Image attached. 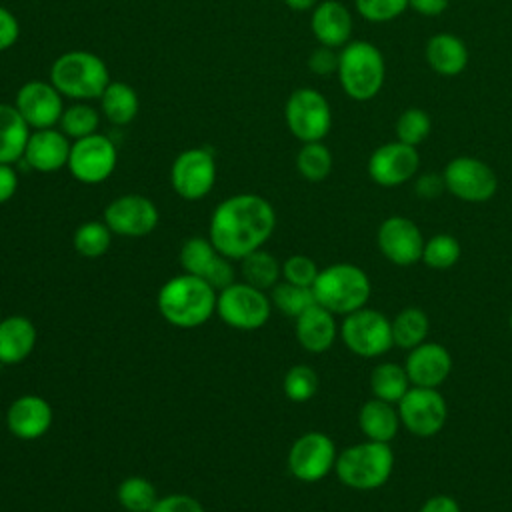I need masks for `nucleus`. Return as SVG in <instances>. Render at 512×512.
<instances>
[{"label":"nucleus","instance_id":"nucleus-47","mask_svg":"<svg viewBox=\"0 0 512 512\" xmlns=\"http://www.w3.org/2000/svg\"><path fill=\"white\" fill-rule=\"evenodd\" d=\"M446 190V184H444V176L442 174H436V172H426V174H420L414 182V192L416 196L424 198V200H434L438 198L442 192Z\"/></svg>","mask_w":512,"mask_h":512},{"label":"nucleus","instance_id":"nucleus-34","mask_svg":"<svg viewBox=\"0 0 512 512\" xmlns=\"http://www.w3.org/2000/svg\"><path fill=\"white\" fill-rule=\"evenodd\" d=\"M116 498L126 512H150L158 494L150 480L142 476H128L118 484Z\"/></svg>","mask_w":512,"mask_h":512},{"label":"nucleus","instance_id":"nucleus-49","mask_svg":"<svg viewBox=\"0 0 512 512\" xmlns=\"http://www.w3.org/2000/svg\"><path fill=\"white\" fill-rule=\"evenodd\" d=\"M418 512H462L460 504L456 502V498L448 496V494H436L430 496L428 500H424V504L420 506Z\"/></svg>","mask_w":512,"mask_h":512},{"label":"nucleus","instance_id":"nucleus-31","mask_svg":"<svg viewBox=\"0 0 512 512\" xmlns=\"http://www.w3.org/2000/svg\"><path fill=\"white\" fill-rule=\"evenodd\" d=\"M242 280L260 290H270L280 282L282 264L266 250L258 248L240 260Z\"/></svg>","mask_w":512,"mask_h":512},{"label":"nucleus","instance_id":"nucleus-8","mask_svg":"<svg viewBox=\"0 0 512 512\" xmlns=\"http://www.w3.org/2000/svg\"><path fill=\"white\" fill-rule=\"evenodd\" d=\"M344 346L360 358H378L392 346V320L374 308H360L344 316L340 324Z\"/></svg>","mask_w":512,"mask_h":512},{"label":"nucleus","instance_id":"nucleus-51","mask_svg":"<svg viewBox=\"0 0 512 512\" xmlns=\"http://www.w3.org/2000/svg\"><path fill=\"white\" fill-rule=\"evenodd\" d=\"M320 0H284V4L294 12H306L318 6Z\"/></svg>","mask_w":512,"mask_h":512},{"label":"nucleus","instance_id":"nucleus-48","mask_svg":"<svg viewBox=\"0 0 512 512\" xmlns=\"http://www.w3.org/2000/svg\"><path fill=\"white\" fill-rule=\"evenodd\" d=\"M18 190V174L14 164H0V204H6Z\"/></svg>","mask_w":512,"mask_h":512},{"label":"nucleus","instance_id":"nucleus-13","mask_svg":"<svg viewBox=\"0 0 512 512\" xmlns=\"http://www.w3.org/2000/svg\"><path fill=\"white\" fill-rule=\"evenodd\" d=\"M446 190L464 202H488L498 190L496 172L474 156H456L452 158L444 172Z\"/></svg>","mask_w":512,"mask_h":512},{"label":"nucleus","instance_id":"nucleus-33","mask_svg":"<svg viewBox=\"0 0 512 512\" xmlns=\"http://www.w3.org/2000/svg\"><path fill=\"white\" fill-rule=\"evenodd\" d=\"M110 242H112V232L104 220L102 222L100 220L82 222L72 236L74 250L84 258L104 256L110 248Z\"/></svg>","mask_w":512,"mask_h":512},{"label":"nucleus","instance_id":"nucleus-29","mask_svg":"<svg viewBox=\"0 0 512 512\" xmlns=\"http://www.w3.org/2000/svg\"><path fill=\"white\" fill-rule=\"evenodd\" d=\"M410 380L404 370V364L380 362L370 372V390L372 396L390 404H398L402 396L410 390Z\"/></svg>","mask_w":512,"mask_h":512},{"label":"nucleus","instance_id":"nucleus-21","mask_svg":"<svg viewBox=\"0 0 512 512\" xmlns=\"http://www.w3.org/2000/svg\"><path fill=\"white\" fill-rule=\"evenodd\" d=\"M72 142L70 138L56 128L32 130L22 160L36 172H56L68 166Z\"/></svg>","mask_w":512,"mask_h":512},{"label":"nucleus","instance_id":"nucleus-5","mask_svg":"<svg viewBox=\"0 0 512 512\" xmlns=\"http://www.w3.org/2000/svg\"><path fill=\"white\" fill-rule=\"evenodd\" d=\"M394 470V452L386 442L364 440L338 452L334 472L338 480L360 492L376 490L388 482Z\"/></svg>","mask_w":512,"mask_h":512},{"label":"nucleus","instance_id":"nucleus-3","mask_svg":"<svg viewBox=\"0 0 512 512\" xmlns=\"http://www.w3.org/2000/svg\"><path fill=\"white\" fill-rule=\"evenodd\" d=\"M48 80L62 96L74 102H86L102 96L110 84V72L98 54L88 50H70L52 62Z\"/></svg>","mask_w":512,"mask_h":512},{"label":"nucleus","instance_id":"nucleus-40","mask_svg":"<svg viewBox=\"0 0 512 512\" xmlns=\"http://www.w3.org/2000/svg\"><path fill=\"white\" fill-rule=\"evenodd\" d=\"M432 132V118L422 108H406L396 120V140L418 146Z\"/></svg>","mask_w":512,"mask_h":512},{"label":"nucleus","instance_id":"nucleus-50","mask_svg":"<svg viewBox=\"0 0 512 512\" xmlns=\"http://www.w3.org/2000/svg\"><path fill=\"white\" fill-rule=\"evenodd\" d=\"M448 4L450 0H408V8L422 16H440Z\"/></svg>","mask_w":512,"mask_h":512},{"label":"nucleus","instance_id":"nucleus-30","mask_svg":"<svg viewBox=\"0 0 512 512\" xmlns=\"http://www.w3.org/2000/svg\"><path fill=\"white\" fill-rule=\"evenodd\" d=\"M430 330L428 314L418 306H408L392 318V340L402 350H412L426 342Z\"/></svg>","mask_w":512,"mask_h":512},{"label":"nucleus","instance_id":"nucleus-22","mask_svg":"<svg viewBox=\"0 0 512 512\" xmlns=\"http://www.w3.org/2000/svg\"><path fill=\"white\" fill-rule=\"evenodd\" d=\"M296 320V340L310 354H322L330 350L340 336V326L336 324V316L320 304H312L306 308Z\"/></svg>","mask_w":512,"mask_h":512},{"label":"nucleus","instance_id":"nucleus-17","mask_svg":"<svg viewBox=\"0 0 512 512\" xmlns=\"http://www.w3.org/2000/svg\"><path fill=\"white\" fill-rule=\"evenodd\" d=\"M62 94L50 80H28L18 92L14 106L32 130L54 128L64 112Z\"/></svg>","mask_w":512,"mask_h":512},{"label":"nucleus","instance_id":"nucleus-27","mask_svg":"<svg viewBox=\"0 0 512 512\" xmlns=\"http://www.w3.org/2000/svg\"><path fill=\"white\" fill-rule=\"evenodd\" d=\"M32 128L14 104H0V164L22 160Z\"/></svg>","mask_w":512,"mask_h":512},{"label":"nucleus","instance_id":"nucleus-46","mask_svg":"<svg viewBox=\"0 0 512 512\" xmlns=\"http://www.w3.org/2000/svg\"><path fill=\"white\" fill-rule=\"evenodd\" d=\"M20 38L18 18L4 6H0V52L12 48Z\"/></svg>","mask_w":512,"mask_h":512},{"label":"nucleus","instance_id":"nucleus-37","mask_svg":"<svg viewBox=\"0 0 512 512\" xmlns=\"http://www.w3.org/2000/svg\"><path fill=\"white\" fill-rule=\"evenodd\" d=\"M58 124H60V130L68 138L78 140V138H84V136H90V134L98 132L100 112L96 108H92L90 104H86V102H74L72 106L64 108L62 118H60Z\"/></svg>","mask_w":512,"mask_h":512},{"label":"nucleus","instance_id":"nucleus-38","mask_svg":"<svg viewBox=\"0 0 512 512\" xmlns=\"http://www.w3.org/2000/svg\"><path fill=\"white\" fill-rule=\"evenodd\" d=\"M460 256H462V246L452 234L442 232L424 240L422 262L432 270H448L460 260Z\"/></svg>","mask_w":512,"mask_h":512},{"label":"nucleus","instance_id":"nucleus-7","mask_svg":"<svg viewBox=\"0 0 512 512\" xmlns=\"http://www.w3.org/2000/svg\"><path fill=\"white\" fill-rule=\"evenodd\" d=\"M216 314L230 328L252 332L262 328L272 314L270 294L248 282H232L216 296Z\"/></svg>","mask_w":512,"mask_h":512},{"label":"nucleus","instance_id":"nucleus-18","mask_svg":"<svg viewBox=\"0 0 512 512\" xmlns=\"http://www.w3.org/2000/svg\"><path fill=\"white\" fill-rule=\"evenodd\" d=\"M420 168V154L416 146L400 140L378 146L368 158V176L384 188L400 186L416 176Z\"/></svg>","mask_w":512,"mask_h":512},{"label":"nucleus","instance_id":"nucleus-23","mask_svg":"<svg viewBox=\"0 0 512 512\" xmlns=\"http://www.w3.org/2000/svg\"><path fill=\"white\" fill-rule=\"evenodd\" d=\"M310 28L318 44L342 48L352 38V14L340 0H324L312 10Z\"/></svg>","mask_w":512,"mask_h":512},{"label":"nucleus","instance_id":"nucleus-1","mask_svg":"<svg viewBox=\"0 0 512 512\" xmlns=\"http://www.w3.org/2000/svg\"><path fill=\"white\" fill-rule=\"evenodd\" d=\"M276 228L274 206L260 194L242 192L222 200L208 224V238L214 248L230 258L242 260L262 248Z\"/></svg>","mask_w":512,"mask_h":512},{"label":"nucleus","instance_id":"nucleus-16","mask_svg":"<svg viewBox=\"0 0 512 512\" xmlns=\"http://www.w3.org/2000/svg\"><path fill=\"white\" fill-rule=\"evenodd\" d=\"M380 254L396 266H412L422 260L424 236L418 224L406 216H388L376 232Z\"/></svg>","mask_w":512,"mask_h":512},{"label":"nucleus","instance_id":"nucleus-39","mask_svg":"<svg viewBox=\"0 0 512 512\" xmlns=\"http://www.w3.org/2000/svg\"><path fill=\"white\" fill-rule=\"evenodd\" d=\"M318 374L308 364H296L288 368L282 380V390L288 400L292 402H308L318 392Z\"/></svg>","mask_w":512,"mask_h":512},{"label":"nucleus","instance_id":"nucleus-41","mask_svg":"<svg viewBox=\"0 0 512 512\" xmlns=\"http://www.w3.org/2000/svg\"><path fill=\"white\" fill-rule=\"evenodd\" d=\"M358 14L368 22H390L398 18L406 8L408 0H354Z\"/></svg>","mask_w":512,"mask_h":512},{"label":"nucleus","instance_id":"nucleus-9","mask_svg":"<svg viewBox=\"0 0 512 512\" xmlns=\"http://www.w3.org/2000/svg\"><path fill=\"white\" fill-rule=\"evenodd\" d=\"M284 120L290 134L302 144L322 142L332 128V110L316 88H298L286 100Z\"/></svg>","mask_w":512,"mask_h":512},{"label":"nucleus","instance_id":"nucleus-45","mask_svg":"<svg viewBox=\"0 0 512 512\" xmlns=\"http://www.w3.org/2000/svg\"><path fill=\"white\" fill-rule=\"evenodd\" d=\"M204 280H206L210 286H214L218 292H220L222 288L230 286L232 282H236V280H234V266H232V260L226 258V256H222V254H218V258L214 260V264H212L210 270L206 272Z\"/></svg>","mask_w":512,"mask_h":512},{"label":"nucleus","instance_id":"nucleus-10","mask_svg":"<svg viewBox=\"0 0 512 512\" xmlns=\"http://www.w3.org/2000/svg\"><path fill=\"white\" fill-rule=\"evenodd\" d=\"M396 408L400 424L418 438L436 436L448 420V404L438 388L410 386Z\"/></svg>","mask_w":512,"mask_h":512},{"label":"nucleus","instance_id":"nucleus-19","mask_svg":"<svg viewBox=\"0 0 512 512\" xmlns=\"http://www.w3.org/2000/svg\"><path fill=\"white\" fill-rule=\"evenodd\" d=\"M404 370L412 386L438 388L452 372V356L442 344L426 340L408 350Z\"/></svg>","mask_w":512,"mask_h":512},{"label":"nucleus","instance_id":"nucleus-24","mask_svg":"<svg viewBox=\"0 0 512 512\" xmlns=\"http://www.w3.org/2000/svg\"><path fill=\"white\" fill-rule=\"evenodd\" d=\"M38 340L36 326L30 318L12 314L0 320V364L14 366L24 362Z\"/></svg>","mask_w":512,"mask_h":512},{"label":"nucleus","instance_id":"nucleus-11","mask_svg":"<svg viewBox=\"0 0 512 512\" xmlns=\"http://www.w3.org/2000/svg\"><path fill=\"white\" fill-rule=\"evenodd\" d=\"M116 164V144L106 134L96 132L72 142L66 168L82 184H100L112 176Z\"/></svg>","mask_w":512,"mask_h":512},{"label":"nucleus","instance_id":"nucleus-43","mask_svg":"<svg viewBox=\"0 0 512 512\" xmlns=\"http://www.w3.org/2000/svg\"><path fill=\"white\" fill-rule=\"evenodd\" d=\"M338 54L340 52H336V48L318 44V48H314L308 56L310 72H314L318 76H330V74L338 72Z\"/></svg>","mask_w":512,"mask_h":512},{"label":"nucleus","instance_id":"nucleus-2","mask_svg":"<svg viewBox=\"0 0 512 512\" xmlns=\"http://www.w3.org/2000/svg\"><path fill=\"white\" fill-rule=\"evenodd\" d=\"M218 290L194 274H178L158 290V312L176 328H198L216 312Z\"/></svg>","mask_w":512,"mask_h":512},{"label":"nucleus","instance_id":"nucleus-25","mask_svg":"<svg viewBox=\"0 0 512 512\" xmlns=\"http://www.w3.org/2000/svg\"><path fill=\"white\" fill-rule=\"evenodd\" d=\"M426 62L440 76H458L468 66V48L462 38L440 32L426 42Z\"/></svg>","mask_w":512,"mask_h":512},{"label":"nucleus","instance_id":"nucleus-28","mask_svg":"<svg viewBox=\"0 0 512 512\" xmlns=\"http://www.w3.org/2000/svg\"><path fill=\"white\" fill-rule=\"evenodd\" d=\"M100 108L110 124L126 126L138 114V108H140L138 92L128 82L110 80V84L100 96Z\"/></svg>","mask_w":512,"mask_h":512},{"label":"nucleus","instance_id":"nucleus-35","mask_svg":"<svg viewBox=\"0 0 512 512\" xmlns=\"http://www.w3.org/2000/svg\"><path fill=\"white\" fill-rule=\"evenodd\" d=\"M218 250L210 242V238L192 236L180 248V266L186 274H194L204 278L214 260L218 258Z\"/></svg>","mask_w":512,"mask_h":512},{"label":"nucleus","instance_id":"nucleus-12","mask_svg":"<svg viewBox=\"0 0 512 512\" xmlns=\"http://www.w3.org/2000/svg\"><path fill=\"white\" fill-rule=\"evenodd\" d=\"M174 192L184 200H202L216 184V158L206 146H196L180 152L170 168Z\"/></svg>","mask_w":512,"mask_h":512},{"label":"nucleus","instance_id":"nucleus-15","mask_svg":"<svg viewBox=\"0 0 512 512\" xmlns=\"http://www.w3.org/2000/svg\"><path fill=\"white\" fill-rule=\"evenodd\" d=\"M156 204L142 194H122L104 208V222L112 234L124 238H144L158 226Z\"/></svg>","mask_w":512,"mask_h":512},{"label":"nucleus","instance_id":"nucleus-32","mask_svg":"<svg viewBox=\"0 0 512 512\" xmlns=\"http://www.w3.org/2000/svg\"><path fill=\"white\" fill-rule=\"evenodd\" d=\"M332 152L322 142H304L296 154V170L308 182H322L332 172Z\"/></svg>","mask_w":512,"mask_h":512},{"label":"nucleus","instance_id":"nucleus-36","mask_svg":"<svg viewBox=\"0 0 512 512\" xmlns=\"http://www.w3.org/2000/svg\"><path fill=\"white\" fill-rule=\"evenodd\" d=\"M270 302L274 308H278L284 316H290V318H298L306 308L316 304L312 288L296 286L286 280L270 288Z\"/></svg>","mask_w":512,"mask_h":512},{"label":"nucleus","instance_id":"nucleus-20","mask_svg":"<svg viewBox=\"0 0 512 512\" xmlns=\"http://www.w3.org/2000/svg\"><path fill=\"white\" fill-rule=\"evenodd\" d=\"M54 420L52 406L38 394L18 396L6 412V426L18 440H38L42 438Z\"/></svg>","mask_w":512,"mask_h":512},{"label":"nucleus","instance_id":"nucleus-14","mask_svg":"<svg viewBox=\"0 0 512 512\" xmlns=\"http://www.w3.org/2000/svg\"><path fill=\"white\" fill-rule=\"evenodd\" d=\"M334 440L324 432H306L298 436L288 450V470L300 482H318L334 472L336 464Z\"/></svg>","mask_w":512,"mask_h":512},{"label":"nucleus","instance_id":"nucleus-6","mask_svg":"<svg viewBox=\"0 0 512 512\" xmlns=\"http://www.w3.org/2000/svg\"><path fill=\"white\" fill-rule=\"evenodd\" d=\"M338 80L348 98L356 102L372 100L384 86V56L368 40H350L338 54Z\"/></svg>","mask_w":512,"mask_h":512},{"label":"nucleus","instance_id":"nucleus-52","mask_svg":"<svg viewBox=\"0 0 512 512\" xmlns=\"http://www.w3.org/2000/svg\"><path fill=\"white\" fill-rule=\"evenodd\" d=\"M508 322H510V330H512V312H510V320Z\"/></svg>","mask_w":512,"mask_h":512},{"label":"nucleus","instance_id":"nucleus-42","mask_svg":"<svg viewBox=\"0 0 512 512\" xmlns=\"http://www.w3.org/2000/svg\"><path fill=\"white\" fill-rule=\"evenodd\" d=\"M318 272L320 270H318L316 262L310 256L294 254V256H288L282 262V278L290 284H296V286L312 288Z\"/></svg>","mask_w":512,"mask_h":512},{"label":"nucleus","instance_id":"nucleus-4","mask_svg":"<svg viewBox=\"0 0 512 512\" xmlns=\"http://www.w3.org/2000/svg\"><path fill=\"white\" fill-rule=\"evenodd\" d=\"M316 304L334 316H346L368 304L372 284L368 274L350 262H336L322 268L312 284Z\"/></svg>","mask_w":512,"mask_h":512},{"label":"nucleus","instance_id":"nucleus-26","mask_svg":"<svg viewBox=\"0 0 512 512\" xmlns=\"http://www.w3.org/2000/svg\"><path fill=\"white\" fill-rule=\"evenodd\" d=\"M358 426L366 436V440L390 444L396 438L402 424H400V414L396 404H390L372 396L360 406Z\"/></svg>","mask_w":512,"mask_h":512},{"label":"nucleus","instance_id":"nucleus-44","mask_svg":"<svg viewBox=\"0 0 512 512\" xmlns=\"http://www.w3.org/2000/svg\"><path fill=\"white\" fill-rule=\"evenodd\" d=\"M150 512H204V508L190 494H168L158 498Z\"/></svg>","mask_w":512,"mask_h":512}]
</instances>
